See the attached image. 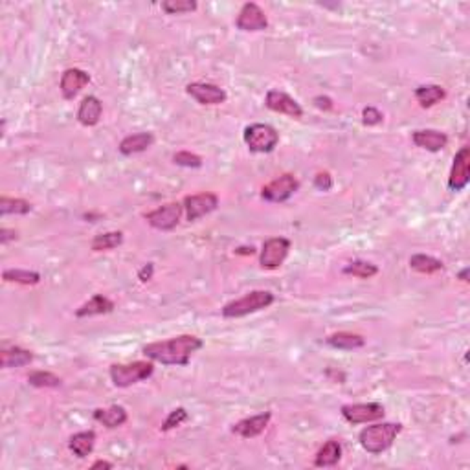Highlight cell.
Listing matches in <instances>:
<instances>
[{
  "mask_svg": "<svg viewBox=\"0 0 470 470\" xmlns=\"http://www.w3.org/2000/svg\"><path fill=\"white\" fill-rule=\"evenodd\" d=\"M343 274L354 275V278H360V280H370V278L379 274V266L370 263V261L356 259L353 263H349L347 266H343Z\"/></svg>",
  "mask_w": 470,
  "mask_h": 470,
  "instance_id": "4dcf8cb0",
  "label": "cell"
},
{
  "mask_svg": "<svg viewBox=\"0 0 470 470\" xmlns=\"http://www.w3.org/2000/svg\"><path fill=\"white\" fill-rule=\"evenodd\" d=\"M112 311H114V301L109 300V298L103 296V294H96V296H92L89 301H85V303L75 311V316L78 318L100 316V314H109V312Z\"/></svg>",
  "mask_w": 470,
  "mask_h": 470,
  "instance_id": "ffe728a7",
  "label": "cell"
},
{
  "mask_svg": "<svg viewBox=\"0 0 470 470\" xmlns=\"http://www.w3.org/2000/svg\"><path fill=\"white\" fill-rule=\"evenodd\" d=\"M412 142L421 149H426L430 153H439L441 149L449 145V136L435 129H421L412 134Z\"/></svg>",
  "mask_w": 470,
  "mask_h": 470,
  "instance_id": "e0dca14e",
  "label": "cell"
},
{
  "mask_svg": "<svg viewBox=\"0 0 470 470\" xmlns=\"http://www.w3.org/2000/svg\"><path fill=\"white\" fill-rule=\"evenodd\" d=\"M402 432L401 423H381L373 424V426H365L359 433L360 446L368 452V454H382L397 439V435Z\"/></svg>",
  "mask_w": 470,
  "mask_h": 470,
  "instance_id": "7a4b0ae2",
  "label": "cell"
},
{
  "mask_svg": "<svg viewBox=\"0 0 470 470\" xmlns=\"http://www.w3.org/2000/svg\"><path fill=\"white\" fill-rule=\"evenodd\" d=\"M153 143H154L153 132H136V134H131V136L123 138L122 142H120L118 151H120L123 156H132V154L147 151Z\"/></svg>",
  "mask_w": 470,
  "mask_h": 470,
  "instance_id": "d6986e66",
  "label": "cell"
},
{
  "mask_svg": "<svg viewBox=\"0 0 470 470\" xmlns=\"http://www.w3.org/2000/svg\"><path fill=\"white\" fill-rule=\"evenodd\" d=\"M94 419L100 424H103L105 428H120L127 423V410L120 404H114V406L107 408V410H94Z\"/></svg>",
  "mask_w": 470,
  "mask_h": 470,
  "instance_id": "44dd1931",
  "label": "cell"
},
{
  "mask_svg": "<svg viewBox=\"0 0 470 470\" xmlns=\"http://www.w3.org/2000/svg\"><path fill=\"white\" fill-rule=\"evenodd\" d=\"M340 412L349 424H364L384 417L386 410L379 402H359V404H343Z\"/></svg>",
  "mask_w": 470,
  "mask_h": 470,
  "instance_id": "52a82bcc",
  "label": "cell"
},
{
  "mask_svg": "<svg viewBox=\"0 0 470 470\" xmlns=\"http://www.w3.org/2000/svg\"><path fill=\"white\" fill-rule=\"evenodd\" d=\"M2 280L6 283H21V285H37L41 281V274L33 272V270H22V269H8L2 272Z\"/></svg>",
  "mask_w": 470,
  "mask_h": 470,
  "instance_id": "4316f807",
  "label": "cell"
},
{
  "mask_svg": "<svg viewBox=\"0 0 470 470\" xmlns=\"http://www.w3.org/2000/svg\"><path fill=\"white\" fill-rule=\"evenodd\" d=\"M92 470H96V469H112V463H109V461H103V460H100V461H96L94 465L90 467Z\"/></svg>",
  "mask_w": 470,
  "mask_h": 470,
  "instance_id": "60d3db41",
  "label": "cell"
},
{
  "mask_svg": "<svg viewBox=\"0 0 470 470\" xmlns=\"http://www.w3.org/2000/svg\"><path fill=\"white\" fill-rule=\"evenodd\" d=\"M173 162L182 168H190V170H199L202 168V159L199 154L190 153V151H179L173 154Z\"/></svg>",
  "mask_w": 470,
  "mask_h": 470,
  "instance_id": "836d02e7",
  "label": "cell"
},
{
  "mask_svg": "<svg viewBox=\"0 0 470 470\" xmlns=\"http://www.w3.org/2000/svg\"><path fill=\"white\" fill-rule=\"evenodd\" d=\"M470 182V149L461 147L454 156V164L450 170L449 177V190L450 191H463Z\"/></svg>",
  "mask_w": 470,
  "mask_h": 470,
  "instance_id": "7c38bea8",
  "label": "cell"
},
{
  "mask_svg": "<svg viewBox=\"0 0 470 470\" xmlns=\"http://www.w3.org/2000/svg\"><path fill=\"white\" fill-rule=\"evenodd\" d=\"M184 213V204L180 202H168L164 206L156 208L153 212L145 213V221L160 232H171L180 222V217Z\"/></svg>",
  "mask_w": 470,
  "mask_h": 470,
  "instance_id": "ba28073f",
  "label": "cell"
},
{
  "mask_svg": "<svg viewBox=\"0 0 470 470\" xmlns=\"http://www.w3.org/2000/svg\"><path fill=\"white\" fill-rule=\"evenodd\" d=\"M314 188L318 191H331L333 190V177L327 173V171H320V173L314 177Z\"/></svg>",
  "mask_w": 470,
  "mask_h": 470,
  "instance_id": "8d00e7d4",
  "label": "cell"
},
{
  "mask_svg": "<svg viewBox=\"0 0 470 470\" xmlns=\"http://www.w3.org/2000/svg\"><path fill=\"white\" fill-rule=\"evenodd\" d=\"M410 266L419 274H435L443 270V263L439 259L426 254H415L410 257Z\"/></svg>",
  "mask_w": 470,
  "mask_h": 470,
  "instance_id": "f1b7e54d",
  "label": "cell"
},
{
  "mask_svg": "<svg viewBox=\"0 0 470 470\" xmlns=\"http://www.w3.org/2000/svg\"><path fill=\"white\" fill-rule=\"evenodd\" d=\"M325 342H327L329 347L340 349V351H354V349H360L365 345L364 336L347 333V331H340V333L331 334V336H327Z\"/></svg>",
  "mask_w": 470,
  "mask_h": 470,
  "instance_id": "603a6c76",
  "label": "cell"
},
{
  "mask_svg": "<svg viewBox=\"0 0 470 470\" xmlns=\"http://www.w3.org/2000/svg\"><path fill=\"white\" fill-rule=\"evenodd\" d=\"M300 190V180L291 173H285L263 186L261 197L269 202H285L289 201L296 191Z\"/></svg>",
  "mask_w": 470,
  "mask_h": 470,
  "instance_id": "9c48e42d",
  "label": "cell"
},
{
  "mask_svg": "<svg viewBox=\"0 0 470 470\" xmlns=\"http://www.w3.org/2000/svg\"><path fill=\"white\" fill-rule=\"evenodd\" d=\"M153 275H154V264L147 263V264H143L142 269H140V272H138V280L142 281V283H147V281L153 280Z\"/></svg>",
  "mask_w": 470,
  "mask_h": 470,
  "instance_id": "74e56055",
  "label": "cell"
},
{
  "mask_svg": "<svg viewBox=\"0 0 470 470\" xmlns=\"http://www.w3.org/2000/svg\"><path fill=\"white\" fill-rule=\"evenodd\" d=\"M275 301V296L269 291H252L244 294L243 298L230 301L222 307V316L224 318H243L248 314H254L257 311L269 309Z\"/></svg>",
  "mask_w": 470,
  "mask_h": 470,
  "instance_id": "3957f363",
  "label": "cell"
},
{
  "mask_svg": "<svg viewBox=\"0 0 470 470\" xmlns=\"http://www.w3.org/2000/svg\"><path fill=\"white\" fill-rule=\"evenodd\" d=\"M382 120H384V114L377 107H365L362 111V123L368 127H375V125L382 123Z\"/></svg>",
  "mask_w": 470,
  "mask_h": 470,
  "instance_id": "d590c367",
  "label": "cell"
},
{
  "mask_svg": "<svg viewBox=\"0 0 470 470\" xmlns=\"http://www.w3.org/2000/svg\"><path fill=\"white\" fill-rule=\"evenodd\" d=\"M162 10L168 15H184L197 10V2L195 0H165L162 2Z\"/></svg>",
  "mask_w": 470,
  "mask_h": 470,
  "instance_id": "d6a6232c",
  "label": "cell"
},
{
  "mask_svg": "<svg viewBox=\"0 0 470 470\" xmlns=\"http://www.w3.org/2000/svg\"><path fill=\"white\" fill-rule=\"evenodd\" d=\"M101 114H103V103L96 96L83 98V101L80 103V109H78V120H80L81 125L94 127V125L100 123Z\"/></svg>",
  "mask_w": 470,
  "mask_h": 470,
  "instance_id": "ac0fdd59",
  "label": "cell"
},
{
  "mask_svg": "<svg viewBox=\"0 0 470 470\" xmlns=\"http://www.w3.org/2000/svg\"><path fill=\"white\" fill-rule=\"evenodd\" d=\"M415 100L423 109H430V107L437 105L439 101H443L446 98V92L441 85H421L415 89Z\"/></svg>",
  "mask_w": 470,
  "mask_h": 470,
  "instance_id": "484cf974",
  "label": "cell"
},
{
  "mask_svg": "<svg viewBox=\"0 0 470 470\" xmlns=\"http://www.w3.org/2000/svg\"><path fill=\"white\" fill-rule=\"evenodd\" d=\"M123 243V233L122 232H105L96 235L90 243L92 252H109V250L118 248Z\"/></svg>",
  "mask_w": 470,
  "mask_h": 470,
  "instance_id": "83f0119b",
  "label": "cell"
},
{
  "mask_svg": "<svg viewBox=\"0 0 470 470\" xmlns=\"http://www.w3.org/2000/svg\"><path fill=\"white\" fill-rule=\"evenodd\" d=\"M291 252V241L287 237H270L263 243L259 264L266 270L280 269Z\"/></svg>",
  "mask_w": 470,
  "mask_h": 470,
  "instance_id": "8992f818",
  "label": "cell"
},
{
  "mask_svg": "<svg viewBox=\"0 0 470 470\" xmlns=\"http://www.w3.org/2000/svg\"><path fill=\"white\" fill-rule=\"evenodd\" d=\"M33 362V354L28 351V349L22 347H8L2 349L0 353V364L4 370H10V368H24V365L32 364Z\"/></svg>",
  "mask_w": 470,
  "mask_h": 470,
  "instance_id": "7402d4cb",
  "label": "cell"
},
{
  "mask_svg": "<svg viewBox=\"0 0 470 470\" xmlns=\"http://www.w3.org/2000/svg\"><path fill=\"white\" fill-rule=\"evenodd\" d=\"M188 419H190V415H188V412H186V408H177V410H173V412L168 415V419L164 421V424H162V432H170V430H173V428L186 423Z\"/></svg>",
  "mask_w": 470,
  "mask_h": 470,
  "instance_id": "e575fe53",
  "label": "cell"
},
{
  "mask_svg": "<svg viewBox=\"0 0 470 470\" xmlns=\"http://www.w3.org/2000/svg\"><path fill=\"white\" fill-rule=\"evenodd\" d=\"M28 382L33 388H59L61 386V379L50 371H33L28 375Z\"/></svg>",
  "mask_w": 470,
  "mask_h": 470,
  "instance_id": "1f68e13d",
  "label": "cell"
},
{
  "mask_svg": "<svg viewBox=\"0 0 470 470\" xmlns=\"http://www.w3.org/2000/svg\"><path fill=\"white\" fill-rule=\"evenodd\" d=\"M235 26L241 32H263L269 28V19L261 6L255 2H246L239 11Z\"/></svg>",
  "mask_w": 470,
  "mask_h": 470,
  "instance_id": "8fae6325",
  "label": "cell"
},
{
  "mask_svg": "<svg viewBox=\"0 0 470 470\" xmlns=\"http://www.w3.org/2000/svg\"><path fill=\"white\" fill-rule=\"evenodd\" d=\"M342 458V444L336 439H331L327 443L323 444L322 449L318 450L316 458H314V465L320 467V469H325V467H334Z\"/></svg>",
  "mask_w": 470,
  "mask_h": 470,
  "instance_id": "cb8c5ba5",
  "label": "cell"
},
{
  "mask_svg": "<svg viewBox=\"0 0 470 470\" xmlns=\"http://www.w3.org/2000/svg\"><path fill=\"white\" fill-rule=\"evenodd\" d=\"M17 237H19V235H17L15 230H8V228H2V230H0V243L2 244H8L10 241H15Z\"/></svg>",
  "mask_w": 470,
  "mask_h": 470,
  "instance_id": "ab89813d",
  "label": "cell"
},
{
  "mask_svg": "<svg viewBox=\"0 0 470 470\" xmlns=\"http://www.w3.org/2000/svg\"><path fill=\"white\" fill-rule=\"evenodd\" d=\"M204 347L199 336L195 334H180L170 340H159L143 345L142 353L153 362L164 365H188L191 354Z\"/></svg>",
  "mask_w": 470,
  "mask_h": 470,
  "instance_id": "6da1fadb",
  "label": "cell"
},
{
  "mask_svg": "<svg viewBox=\"0 0 470 470\" xmlns=\"http://www.w3.org/2000/svg\"><path fill=\"white\" fill-rule=\"evenodd\" d=\"M314 105L318 107V109H322V111H331L333 109V100L331 98H327V96H316L314 98Z\"/></svg>",
  "mask_w": 470,
  "mask_h": 470,
  "instance_id": "f35d334b",
  "label": "cell"
},
{
  "mask_svg": "<svg viewBox=\"0 0 470 470\" xmlns=\"http://www.w3.org/2000/svg\"><path fill=\"white\" fill-rule=\"evenodd\" d=\"M186 92L201 105H221L228 100L226 90L213 83H190Z\"/></svg>",
  "mask_w": 470,
  "mask_h": 470,
  "instance_id": "5bb4252c",
  "label": "cell"
},
{
  "mask_svg": "<svg viewBox=\"0 0 470 470\" xmlns=\"http://www.w3.org/2000/svg\"><path fill=\"white\" fill-rule=\"evenodd\" d=\"M270 419H272L270 412L257 413V415H252V417H246L243 421H239L237 424H233L232 432L243 439H254L266 430V426L270 424Z\"/></svg>",
  "mask_w": 470,
  "mask_h": 470,
  "instance_id": "2e32d148",
  "label": "cell"
},
{
  "mask_svg": "<svg viewBox=\"0 0 470 470\" xmlns=\"http://www.w3.org/2000/svg\"><path fill=\"white\" fill-rule=\"evenodd\" d=\"M244 143L252 153L266 154L272 153L280 143V132L269 123H252L243 132Z\"/></svg>",
  "mask_w": 470,
  "mask_h": 470,
  "instance_id": "5b68a950",
  "label": "cell"
},
{
  "mask_svg": "<svg viewBox=\"0 0 470 470\" xmlns=\"http://www.w3.org/2000/svg\"><path fill=\"white\" fill-rule=\"evenodd\" d=\"M90 83V75L87 74L85 70L81 69H66L61 75V83H59V89H61V94H63L64 100H74L75 96L80 94L81 90L85 89Z\"/></svg>",
  "mask_w": 470,
  "mask_h": 470,
  "instance_id": "9a60e30c",
  "label": "cell"
},
{
  "mask_svg": "<svg viewBox=\"0 0 470 470\" xmlns=\"http://www.w3.org/2000/svg\"><path fill=\"white\" fill-rule=\"evenodd\" d=\"M32 212V204L24 199L0 197V215H26Z\"/></svg>",
  "mask_w": 470,
  "mask_h": 470,
  "instance_id": "f546056e",
  "label": "cell"
},
{
  "mask_svg": "<svg viewBox=\"0 0 470 470\" xmlns=\"http://www.w3.org/2000/svg\"><path fill=\"white\" fill-rule=\"evenodd\" d=\"M96 444V432L94 430H89V432H80L74 433L69 441V449L74 452V455L78 458H87V455L92 454Z\"/></svg>",
  "mask_w": 470,
  "mask_h": 470,
  "instance_id": "d4e9b609",
  "label": "cell"
},
{
  "mask_svg": "<svg viewBox=\"0 0 470 470\" xmlns=\"http://www.w3.org/2000/svg\"><path fill=\"white\" fill-rule=\"evenodd\" d=\"M469 272H470L469 269H463V270H461V272H460V280H461V281H465V283H469Z\"/></svg>",
  "mask_w": 470,
  "mask_h": 470,
  "instance_id": "b9f144b4",
  "label": "cell"
},
{
  "mask_svg": "<svg viewBox=\"0 0 470 470\" xmlns=\"http://www.w3.org/2000/svg\"><path fill=\"white\" fill-rule=\"evenodd\" d=\"M182 204H184L186 219L190 222H195L201 217L215 212L219 208V197L212 191H204V193H197V195H188L182 201Z\"/></svg>",
  "mask_w": 470,
  "mask_h": 470,
  "instance_id": "30bf717a",
  "label": "cell"
},
{
  "mask_svg": "<svg viewBox=\"0 0 470 470\" xmlns=\"http://www.w3.org/2000/svg\"><path fill=\"white\" fill-rule=\"evenodd\" d=\"M153 373V362H143V360H136L132 364H112L111 370H109L112 384L116 388H129V386L138 384V382L147 381Z\"/></svg>",
  "mask_w": 470,
  "mask_h": 470,
  "instance_id": "277c9868",
  "label": "cell"
},
{
  "mask_svg": "<svg viewBox=\"0 0 470 470\" xmlns=\"http://www.w3.org/2000/svg\"><path fill=\"white\" fill-rule=\"evenodd\" d=\"M264 105L269 107L270 111L278 112V114H285V116L294 118V120H300L303 116V109H301L300 103L287 92H283V90H269L266 98H264Z\"/></svg>",
  "mask_w": 470,
  "mask_h": 470,
  "instance_id": "4fadbf2b",
  "label": "cell"
}]
</instances>
